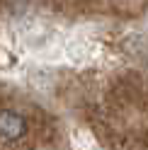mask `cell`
Wrapping results in <instances>:
<instances>
[{
    "label": "cell",
    "instance_id": "6da1fadb",
    "mask_svg": "<svg viewBox=\"0 0 148 150\" xmlns=\"http://www.w3.org/2000/svg\"><path fill=\"white\" fill-rule=\"evenodd\" d=\"M27 133V121L22 114H17L12 109L0 111V138L5 140H20Z\"/></svg>",
    "mask_w": 148,
    "mask_h": 150
}]
</instances>
